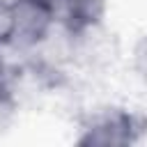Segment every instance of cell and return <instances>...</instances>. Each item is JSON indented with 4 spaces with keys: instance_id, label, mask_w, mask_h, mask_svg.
Listing matches in <instances>:
<instances>
[{
    "instance_id": "cell-2",
    "label": "cell",
    "mask_w": 147,
    "mask_h": 147,
    "mask_svg": "<svg viewBox=\"0 0 147 147\" xmlns=\"http://www.w3.org/2000/svg\"><path fill=\"white\" fill-rule=\"evenodd\" d=\"M147 133V117L133 108L103 106L92 110L76 136L80 147H126L142 140Z\"/></svg>"
},
{
    "instance_id": "cell-5",
    "label": "cell",
    "mask_w": 147,
    "mask_h": 147,
    "mask_svg": "<svg viewBox=\"0 0 147 147\" xmlns=\"http://www.w3.org/2000/svg\"><path fill=\"white\" fill-rule=\"evenodd\" d=\"M51 2H53V5H55V9H57V5H60L62 0H51Z\"/></svg>"
},
{
    "instance_id": "cell-4",
    "label": "cell",
    "mask_w": 147,
    "mask_h": 147,
    "mask_svg": "<svg viewBox=\"0 0 147 147\" xmlns=\"http://www.w3.org/2000/svg\"><path fill=\"white\" fill-rule=\"evenodd\" d=\"M131 69L136 78L147 87V32L140 34L131 48Z\"/></svg>"
},
{
    "instance_id": "cell-1",
    "label": "cell",
    "mask_w": 147,
    "mask_h": 147,
    "mask_svg": "<svg viewBox=\"0 0 147 147\" xmlns=\"http://www.w3.org/2000/svg\"><path fill=\"white\" fill-rule=\"evenodd\" d=\"M57 28V9L51 0H9L0 53L25 62L55 37Z\"/></svg>"
},
{
    "instance_id": "cell-3",
    "label": "cell",
    "mask_w": 147,
    "mask_h": 147,
    "mask_svg": "<svg viewBox=\"0 0 147 147\" xmlns=\"http://www.w3.org/2000/svg\"><path fill=\"white\" fill-rule=\"evenodd\" d=\"M108 0H62L57 5L60 28L71 39H83L103 30Z\"/></svg>"
}]
</instances>
